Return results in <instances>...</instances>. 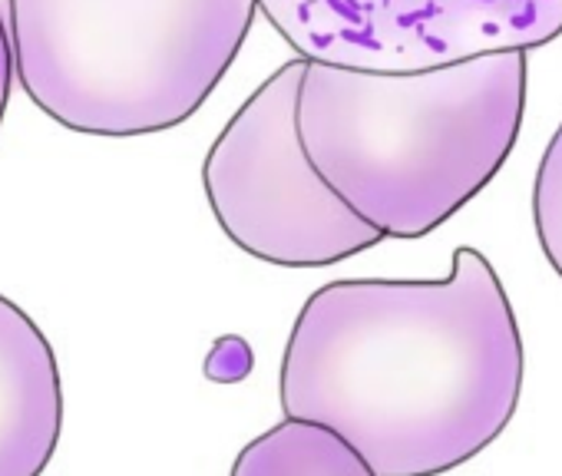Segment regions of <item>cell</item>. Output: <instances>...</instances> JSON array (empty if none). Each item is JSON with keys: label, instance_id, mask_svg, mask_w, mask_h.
I'll list each match as a JSON object with an SVG mask.
<instances>
[{"label": "cell", "instance_id": "cell-9", "mask_svg": "<svg viewBox=\"0 0 562 476\" xmlns=\"http://www.w3.org/2000/svg\"><path fill=\"white\" fill-rule=\"evenodd\" d=\"M11 83H14L11 44H8V31H4V21H0V123H4V113H8V100H11Z\"/></svg>", "mask_w": 562, "mask_h": 476}, {"label": "cell", "instance_id": "cell-4", "mask_svg": "<svg viewBox=\"0 0 562 476\" xmlns=\"http://www.w3.org/2000/svg\"><path fill=\"white\" fill-rule=\"evenodd\" d=\"M308 60L271 73L212 143L202 182L215 222L258 262L325 269L384 242L312 166L299 133Z\"/></svg>", "mask_w": 562, "mask_h": 476}, {"label": "cell", "instance_id": "cell-7", "mask_svg": "<svg viewBox=\"0 0 562 476\" xmlns=\"http://www.w3.org/2000/svg\"><path fill=\"white\" fill-rule=\"evenodd\" d=\"M232 476H374L338 433L322 423L289 420L255 437L232 466Z\"/></svg>", "mask_w": 562, "mask_h": 476}, {"label": "cell", "instance_id": "cell-2", "mask_svg": "<svg viewBox=\"0 0 562 476\" xmlns=\"http://www.w3.org/2000/svg\"><path fill=\"white\" fill-rule=\"evenodd\" d=\"M526 80L522 50L414 73L308 60L302 146L358 218L414 242L496 179L522 129Z\"/></svg>", "mask_w": 562, "mask_h": 476}, {"label": "cell", "instance_id": "cell-6", "mask_svg": "<svg viewBox=\"0 0 562 476\" xmlns=\"http://www.w3.org/2000/svg\"><path fill=\"white\" fill-rule=\"evenodd\" d=\"M64 430L57 354L37 321L0 295V476H41Z\"/></svg>", "mask_w": 562, "mask_h": 476}, {"label": "cell", "instance_id": "cell-5", "mask_svg": "<svg viewBox=\"0 0 562 476\" xmlns=\"http://www.w3.org/2000/svg\"><path fill=\"white\" fill-rule=\"evenodd\" d=\"M302 60L414 73L562 37V0H255Z\"/></svg>", "mask_w": 562, "mask_h": 476}, {"label": "cell", "instance_id": "cell-3", "mask_svg": "<svg viewBox=\"0 0 562 476\" xmlns=\"http://www.w3.org/2000/svg\"><path fill=\"white\" fill-rule=\"evenodd\" d=\"M11 64L27 97L83 136L186 123L235 64L255 0H8Z\"/></svg>", "mask_w": 562, "mask_h": 476}, {"label": "cell", "instance_id": "cell-1", "mask_svg": "<svg viewBox=\"0 0 562 476\" xmlns=\"http://www.w3.org/2000/svg\"><path fill=\"white\" fill-rule=\"evenodd\" d=\"M522 367L499 275L460 246L440 282L318 288L281 361V407L338 433L374 476H443L509 427Z\"/></svg>", "mask_w": 562, "mask_h": 476}, {"label": "cell", "instance_id": "cell-8", "mask_svg": "<svg viewBox=\"0 0 562 476\" xmlns=\"http://www.w3.org/2000/svg\"><path fill=\"white\" fill-rule=\"evenodd\" d=\"M532 222L546 262L562 279V126L552 133L532 185Z\"/></svg>", "mask_w": 562, "mask_h": 476}]
</instances>
